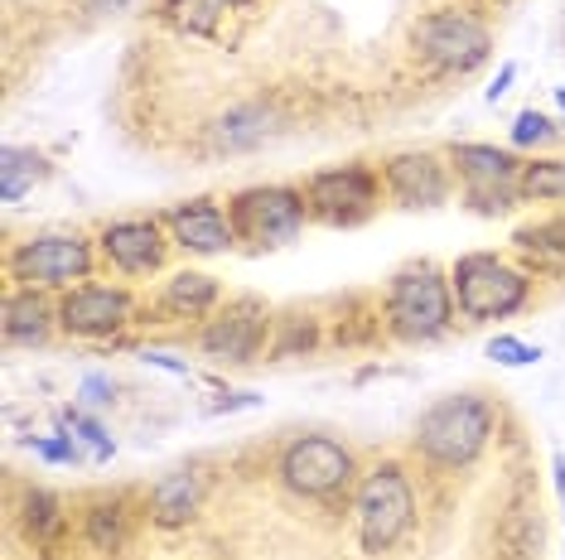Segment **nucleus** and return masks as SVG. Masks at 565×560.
I'll list each match as a JSON object with an SVG mask.
<instances>
[{"instance_id":"obj_1","label":"nucleus","mask_w":565,"mask_h":560,"mask_svg":"<svg viewBox=\"0 0 565 560\" xmlns=\"http://www.w3.org/2000/svg\"><path fill=\"white\" fill-rule=\"evenodd\" d=\"M382 324L396 343L426 348L455 334L459 324V304L449 271H440L435 261H411L387 280V300H382Z\"/></svg>"},{"instance_id":"obj_2","label":"nucleus","mask_w":565,"mask_h":560,"mask_svg":"<svg viewBox=\"0 0 565 560\" xmlns=\"http://www.w3.org/2000/svg\"><path fill=\"white\" fill-rule=\"evenodd\" d=\"M493 426H498V416L488 397H479V391H449V397L430 401L420 411L411 450L435 469H469L488 450Z\"/></svg>"},{"instance_id":"obj_3","label":"nucleus","mask_w":565,"mask_h":560,"mask_svg":"<svg viewBox=\"0 0 565 560\" xmlns=\"http://www.w3.org/2000/svg\"><path fill=\"white\" fill-rule=\"evenodd\" d=\"M97 237L78 233V227H49V233H30L24 241L6 251V276L10 286H30V290H49V295H63V290L83 286V280H97Z\"/></svg>"},{"instance_id":"obj_4","label":"nucleus","mask_w":565,"mask_h":560,"mask_svg":"<svg viewBox=\"0 0 565 560\" xmlns=\"http://www.w3.org/2000/svg\"><path fill=\"white\" fill-rule=\"evenodd\" d=\"M349 513H353L358 546L367 556L396 551L411 537V527H416V488H411V474L396 460H377L372 469H363V478H358V488L349 498Z\"/></svg>"},{"instance_id":"obj_5","label":"nucleus","mask_w":565,"mask_h":560,"mask_svg":"<svg viewBox=\"0 0 565 560\" xmlns=\"http://www.w3.org/2000/svg\"><path fill=\"white\" fill-rule=\"evenodd\" d=\"M449 286H455V304L465 324H498L512 320L532 304V271L512 266L498 251H465L449 266Z\"/></svg>"},{"instance_id":"obj_6","label":"nucleus","mask_w":565,"mask_h":560,"mask_svg":"<svg viewBox=\"0 0 565 560\" xmlns=\"http://www.w3.org/2000/svg\"><path fill=\"white\" fill-rule=\"evenodd\" d=\"M276 478L305 503H343L353 498L363 469H358L353 444H343L339 435H295L276 454Z\"/></svg>"},{"instance_id":"obj_7","label":"nucleus","mask_w":565,"mask_h":560,"mask_svg":"<svg viewBox=\"0 0 565 560\" xmlns=\"http://www.w3.org/2000/svg\"><path fill=\"white\" fill-rule=\"evenodd\" d=\"M227 213H233V227H237V247H252V251H280V247H295L310 227V203H305V189L295 184H252V189H237L227 198Z\"/></svg>"},{"instance_id":"obj_8","label":"nucleus","mask_w":565,"mask_h":560,"mask_svg":"<svg viewBox=\"0 0 565 560\" xmlns=\"http://www.w3.org/2000/svg\"><path fill=\"white\" fill-rule=\"evenodd\" d=\"M411 49H416L435 73L469 78V73H479L483 63L493 58V30H488L469 6H440V10H426V15L416 20Z\"/></svg>"},{"instance_id":"obj_9","label":"nucleus","mask_w":565,"mask_h":560,"mask_svg":"<svg viewBox=\"0 0 565 560\" xmlns=\"http://www.w3.org/2000/svg\"><path fill=\"white\" fill-rule=\"evenodd\" d=\"M445 155H449V164H455L465 208L483 213V218H498V213H512L522 203L518 180H522L526 160L512 146H493V140H455Z\"/></svg>"},{"instance_id":"obj_10","label":"nucleus","mask_w":565,"mask_h":560,"mask_svg":"<svg viewBox=\"0 0 565 560\" xmlns=\"http://www.w3.org/2000/svg\"><path fill=\"white\" fill-rule=\"evenodd\" d=\"M140 300L121 280H83L58 295V334L83 343H111L140 320Z\"/></svg>"},{"instance_id":"obj_11","label":"nucleus","mask_w":565,"mask_h":560,"mask_svg":"<svg viewBox=\"0 0 565 560\" xmlns=\"http://www.w3.org/2000/svg\"><path fill=\"white\" fill-rule=\"evenodd\" d=\"M271 329H276L271 304L256 300V295H233V300L217 304L209 320H203L194 343H199V353L209 363L247 367V363H256L266 348H271Z\"/></svg>"},{"instance_id":"obj_12","label":"nucleus","mask_w":565,"mask_h":560,"mask_svg":"<svg viewBox=\"0 0 565 560\" xmlns=\"http://www.w3.org/2000/svg\"><path fill=\"white\" fill-rule=\"evenodd\" d=\"M382 198V170L372 164H333L305 180V203H310V218L324 227H363L367 218H377Z\"/></svg>"},{"instance_id":"obj_13","label":"nucleus","mask_w":565,"mask_h":560,"mask_svg":"<svg viewBox=\"0 0 565 560\" xmlns=\"http://www.w3.org/2000/svg\"><path fill=\"white\" fill-rule=\"evenodd\" d=\"M170 227L156 213V218H111L97 227V257L107 266L111 276L121 280H146L164 271V261H170Z\"/></svg>"},{"instance_id":"obj_14","label":"nucleus","mask_w":565,"mask_h":560,"mask_svg":"<svg viewBox=\"0 0 565 560\" xmlns=\"http://www.w3.org/2000/svg\"><path fill=\"white\" fill-rule=\"evenodd\" d=\"M382 170V189L396 208H411V213H430V208H445L455 198V164H449L445 150H396L377 164Z\"/></svg>"},{"instance_id":"obj_15","label":"nucleus","mask_w":565,"mask_h":560,"mask_svg":"<svg viewBox=\"0 0 565 560\" xmlns=\"http://www.w3.org/2000/svg\"><path fill=\"white\" fill-rule=\"evenodd\" d=\"M160 218H164V227H170V241L179 251H189V257H227V251H237L233 213L209 194L179 198L160 213Z\"/></svg>"},{"instance_id":"obj_16","label":"nucleus","mask_w":565,"mask_h":560,"mask_svg":"<svg viewBox=\"0 0 565 560\" xmlns=\"http://www.w3.org/2000/svg\"><path fill=\"white\" fill-rule=\"evenodd\" d=\"M10 348H40L58 334V295L30 286H10L6 290V320H0Z\"/></svg>"},{"instance_id":"obj_17","label":"nucleus","mask_w":565,"mask_h":560,"mask_svg":"<svg viewBox=\"0 0 565 560\" xmlns=\"http://www.w3.org/2000/svg\"><path fill=\"white\" fill-rule=\"evenodd\" d=\"M271 131H276V111L266 107L262 97H252V101H233V107L209 126V146L217 155H247V150L266 146Z\"/></svg>"},{"instance_id":"obj_18","label":"nucleus","mask_w":565,"mask_h":560,"mask_svg":"<svg viewBox=\"0 0 565 560\" xmlns=\"http://www.w3.org/2000/svg\"><path fill=\"white\" fill-rule=\"evenodd\" d=\"M203 507V474L199 469H174V474H160L150 483V498H146V513L160 531H179L199 517Z\"/></svg>"},{"instance_id":"obj_19","label":"nucleus","mask_w":565,"mask_h":560,"mask_svg":"<svg viewBox=\"0 0 565 560\" xmlns=\"http://www.w3.org/2000/svg\"><path fill=\"white\" fill-rule=\"evenodd\" d=\"M217 304H223V280L209 271H194V266L174 271L160 286V310L174 314V320H209Z\"/></svg>"},{"instance_id":"obj_20","label":"nucleus","mask_w":565,"mask_h":560,"mask_svg":"<svg viewBox=\"0 0 565 560\" xmlns=\"http://www.w3.org/2000/svg\"><path fill=\"white\" fill-rule=\"evenodd\" d=\"M49 174H54V164H49L44 150L6 146L0 150V203H20L24 194H34Z\"/></svg>"},{"instance_id":"obj_21","label":"nucleus","mask_w":565,"mask_h":560,"mask_svg":"<svg viewBox=\"0 0 565 560\" xmlns=\"http://www.w3.org/2000/svg\"><path fill=\"white\" fill-rule=\"evenodd\" d=\"M83 541L93 546V551H126V541H131V507L121 498H102L83 513Z\"/></svg>"},{"instance_id":"obj_22","label":"nucleus","mask_w":565,"mask_h":560,"mask_svg":"<svg viewBox=\"0 0 565 560\" xmlns=\"http://www.w3.org/2000/svg\"><path fill=\"white\" fill-rule=\"evenodd\" d=\"M512 247H518L532 266H542V271H565V213L542 218L532 227H518V233H512Z\"/></svg>"},{"instance_id":"obj_23","label":"nucleus","mask_w":565,"mask_h":560,"mask_svg":"<svg viewBox=\"0 0 565 560\" xmlns=\"http://www.w3.org/2000/svg\"><path fill=\"white\" fill-rule=\"evenodd\" d=\"M242 6H247V0H164V20H170L179 34L209 40V34H217V24Z\"/></svg>"},{"instance_id":"obj_24","label":"nucleus","mask_w":565,"mask_h":560,"mask_svg":"<svg viewBox=\"0 0 565 560\" xmlns=\"http://www.w3.org/2000/svg\"><path fill=\"white\" fill-rule=\"evenodd\" d=\"M522 203H565V155H532L518 180Z\"/></svg>"},{"instance_id":"obj_25","label":"nucleus","mask_w":565,"mask_h":560,"mask_svg":"<svg viewBox=\"0 0 565 560\" xmlns=\"http://www.w3.org/2000/svg\"><path fill=\"white\" fill-rule=\"evenodd\" d=\"M24 527H30V537L49 546L58 541L63 531H68V513H63V498L49 488H30L24 493Z\"/></svg>"},{"instance_id":"obj_26","label":"nucleus","mask_w":565,"mask_h":560,"mask_svg":"<svg viewBox=\"0 0 565 560\" xmlns=\"http://www.w3.org/2000/svg\"><path fill=\"white\" fill-rule=\"evenodd\" d=\"M63 426L73 430V440L83 444V454L93 464H111V454H117V440H111V430L97 420V411H87V406L73 401L68 411H63Z\"/></svg>"},{"instance_id":"obj_27","label":"nucleus","mask_w":565,"mask_h":560,"mask_svg":"<svg viewBox=\"0 0 565 560\" xmlns=\"http://www.w3.org/2000/svg\"><path fill=\"white\" fill-rule=\"evenodd\" d=\"M319 348V320L315 314H286V320H276L271 329V358H305V353H315Z\"/></svg>"},{"instance_id":"obj_28","label":"nucleus","mask_w":565,"mask_h":560,"mask_svg":"<svg viewBox=\"0 0 565 560\" xmlns=\"http://www.w3.org/2000/svg\"><path fill=\"white\" fill-rule=\"evenodd\" d=\"M556 140H561L556 117H546V111H536V107L518 111V117H512V126H508V146L518 150V155H536V150L556 146Z\"/></svg>"},{"instance_id":"obj_29","label":"nucleus","mask_w":565,"mask_h":560,"mask_svg":"<svg viewBox=\"0 0 565 560\" xmlns=\"http://www.w3.org/2000/svg\"><path fill=\"white\" fill-rule=\"evenodd\" d=\"M24 450L34 454V460H44V464H83L87 454H83V444L73 440V430L68 426H58L54 435H24Z\"/></svg>"},{"instance_id":"obj_30","label":"nucleus","mask_w":565,"mask_h":560,"mask_svg":"<svg viewBox=\"0 0 565 560\" xmlns=\"http://www.w3.org/2000/svg\"><path fill=\"white\" fill-rule=\"evenodd\" d=\"M483 353L498 367H536V363H542V348H536V343H526V338H518V334H493Z\"/></svg>"},{"instance_id":"obj_31","label":"nucleus","mask_w":565,"mask_h":560,"mask_svg":"<svg viewBox=\"0 0 565 560\" xmlns=\"http://www.w3.org/2000/svg\"><path fill=\"white\" fill-rule=\"evenodd\" d=\"M111 401H117V381H111L107 373H83V381H78V406H87V411H107Z\"/></svg>"},{"instance_id":"obj_32","label":"nucleus","mask_w":565,"mask_h":560,"mask_svg":"<svg viewBox=\"0 0 565 560\" xmlns=\"http://www.w3.org/2000/svg\"><path fill=\"white\" fill-rule=\"evenodd\" d=\"M140 363L160 367V373H170V377H194V367H189L184 358H174V353H164V348H140Z\"/></svg>"},{"instance_id":"obj_33","label":"nucleus","mask_w":565,"mask_h":560,"mask_svg":"<svg viewBox=\"0 0 565 560\" xmlns=\"http://www.w3.org/2000/svg\"><path fill=\"white\" fill-rule=\"evenodd\" d=\"M512 83H518V63H503V68H498V78L483 87V101H493V107H498V101L512 93Z\"/></svg>"},{"instance_id":"obj_34","label":"nucleus","mask_w":565,"mask_h":560,"mask_svg":"<svg viewBox=\"0 0 565 560\" xmlns=\"http://www.w3.org/2000/svg\"><path fill=\"white\" fill-rule=\"evenodd\" d=\"M136 0H83V10L93 20H107V15H126V10H131Z\"/></svg>"},{"instance_id":"obj_35","label":"nucleus","mask_w":565,"mask_h":560,"mask_svg":"<svg viewBox=\"0 0 565 560\" xmlns=\"http://www.w3.org/2000/svg\"><path fill=\"white\" fill-rule=\"evenodd\" d=\"M551 483H556V498H561V517H565V454H551Z\"/></svg>"},{"instance_id":"obj_36","label":"nucleus","mask_w":565,"mask_h":560,"mask_svg":"<svg viewBox=\"0 0 565 560\" xmlns=\"http://www.w3.org/2000/svg\"><path fill=\"white\" fill-rule=\"evenodd\" d=\"M551 97H556V111L565 117V87H551Z\"/></svg>"},{"instance_id":"obj_37","label":"nucleus","mask_w":565,"mask_h":560,"mask_svg":"<svg viewBox=\"0 0 565 560\" xmlns=\"http://www.w3.org/2000/svg\"><path fill=\"white\" fill-rule=\"evenodd\" d=\"M561 40H565V24H561Z\"/></svg>"}]
</instances>
